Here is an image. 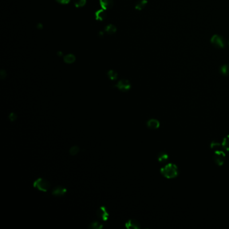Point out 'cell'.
<instances>
[{
  "label": "cell",
  "instance_id": "obj_23",
  "mask_svg": "<svg viewBox=\"0 0 229 229\" xmlns=\"http://www.w3.org/2000/svg\"><path fill=\"white\" fill-rule=\"evenodd\" d=\"M10 120H11V121H14V120L15 119H16V115L14 114V113H11L10 115Z\"/></svg>",
  "mask_w": 229,
  "mask_h": 229
},
{
  "label": "cell",
  "instance_id": "obj_6",
  "mask_svg": "<svg viewBox=\"0 0 229 229\" xmlns=\"http://www.w3.org/2000/svg\"><path fill=\"white\" fill-rule=\"evenodd\" d=\"M97 214H98L99 218L102 219L103 220H107L108 218V216H109L107 209L104 206L99 208L98 212H97Z\"/></svg>",
  "mask_w": 229,
  "mask_h": 229
},
{
  "label": "cell",
  "instance_id": "obj_8",
  "mask_svg": "<svg viewBox=\"0 0 229 229\" xmlns=\"http://www.w3.org/2000/svg\"><path fill=\"white\" fill-rule=\"evenodd\" d=\"M100 2L104 10H109L113 6V0H100Z\"/></svg>",
  "mask_w": 229,
  "mask_h": 229
},
{
  "label": "cell",
  "instance_id": "obj_16",
  "mask_svg": "<svg viewBox=\"0 0 229 229\" xmlns=\"http://www.w3.org/2000/svg\"><path fill=\"white\" fill-rule=\"evenodd\" d=\"M146 3H147L146 0H140V1H138L137 3V4H136V9H137L138 10H142L146 6Z\"/></svg>",
  "mask_w": 229,
  "mask_h": 229
},
{
  "label": "cell",
  "instance_id": "obj_5",
  "mask_svg": "<svg viewBox=\"0 0 229 229\" xmlns=\"http://www.w3.org/2000/svg\"><path fill=\"white\" fill-rule=\"evenodd\" d=\"M120 90L122 91H129L130 89V83L128 80L126 79H122L118 81V83L116 85Z\"/></svg>",
  "mask_w": 229,
  "mask_h": 229
},
{
  "label": "cell",
  "instance_id": "obj_13",
  "mask_svg": "<svg viewBox=\"0 0 229 229\" xmlns=\"http://www.w3.org/2000/svg\"><path fill=\"white\" fill-rule=\"evenodd\" d=\"M126 226L128 228H140L139 224L136 220H129V222H128L126 224Z\"/></svg>",
  "mask_w": 229,
  "mask_h": 229
},
{
  "label": "cell",
  "instance_id": "obj_2",
  "mask_svg": "<svg viewBox=\"0 0 229 229\" xmlns=\"http://www.w3.org/2000/svg\"><path fill=\"white\" fill-rule=\"evenodd\" d=\"M34 187L42 192H47L50 187V184L43 178H38L34 182Z\"/></svg>",
  "mask_w": 229,
  "mask_h": 229
},
{
  "label": "cell",
  "instance_id": "obj_21",
  "mask_svg": "<svg viewBox=\"0 0 229 229\" xmlns=\"http://www.w3.org/2000/svg\"><path fill=\"white\" fill-rule=\"evenodd\" d=\"M103 227V225L101 224L100 223L97 222V221H94L90 224V228H94V229H100Z\"/></svg>",
  "mask_w": 229,
  "mask_h": 229
},
{
  "label": "cell",
  "instance_id": "obj_25",
  "mask_svg": "<svg viewBox=\"0 0 229 229\" xmlns=\"http://www.w3.org/2000/svg\"><path fill=\"white\" fill-rule=\"evenodd\" d=\"M228 44H229V42H228Z\"/></svg>",
  "mask_w": 229,
  "mask_h": 229
},
{
  "label": "cell",
  "instance_id": "obj_9",
  "mask_svg": "<svg viewBox=\"0 0 229 229\" xmlns=\"http://www.w3.org/2000/svg\"><path fill=\"white\" fill-rule=\"evenodd\" d=\"M160 126L159 120L156 119H151L147 122V126L151 129H157Z\"/></svg>",
  "mask_w": 229,
  "mask_h": 229
},
{
  "label": "cell",
  "instance_id": "obj_20",
  "mask_svg": "<svg viewBox=\"0 0 229 229\" xmlns=\"http://www.w3.org/2000/svg\"><path fill=\"white\" fill-rule=\"evenodd\" d=\"M79 146H73V147H71V149H70L69 153L71 155H75L79 153Z\"/></svg>",
  "mask_w": 229,
  "mask_h": 229
},
{
  "label": "cell",
  "instance_id": "obj_18",
  "mask_svg": "<svg viewBox=\"0 0 229 229\" xmlns=\"http://www.w3.org/2000/svg\"><path fill=\"white\" fill-rule=\"evenodd\" d=\"M116 28L115 27V26L112 25V24H110L108 26H106V32H108V34H114V32H116Z\"/></svg>",
  "mask_w": 229,
  "mask_h": 229
},
{
  "label": "cell",
  "instance_id": "obj_3",
  "mask_svg": "<svg viewBox=\"0 0 229 229\" xmlns=\"http://www.w3.org/2000/svg\"><path fill=\"white\" fill-rule=\"evenodd\" d=\"M211 43L212 45L215 46L216 48L218 49H223L225 46V40L224 38L222 37L220 35L215 34L211 38Z\"/></svg>",
  "mask_w": 229,
  "mask_h": 229
},
{
  "label": "cell",
  "instance_id": "obj_17",
  "mask_svg": "<svg viewBox=\"0 0 229 229\" xmlns=\"http://www.w3.org/2000/svg\"><path fill=\"white\" fill-rule=\"evenodd\" d=\"M222 145L224 150L229 151V135L227 136L226 137L224 138Z\"/></svg>",
  "mask_w": 229,
  "mask_h": 229
},
{
  "label": "cell",
  "instance_id": "obj_7",
  "mask_svg": "<svg viewBox=\"0 0 229 229\" xmlns=\"http://www.w3.org/2000/svg\"><path fill=\"white\" fill-rule=\"evenodd\" d=\"M67 192V189L65 188L62 187V186H57L55 188L53 191V195H55L56 196H63L65 193Z\"/></svg>",
  "mask_w": 229,
  "mask_h": 229
},
{
  "label": "cell",
  "instance_id": "obj_11",
  "mask_svg": "<svg viewBox=\"0 0 229 229\" xmlns=\"http://www.w3.org/2000/svg\"><path fill=\"white\" fill-rule=\"evenodd\" d=\"M221 74L224 76L229 75V65H223L220 69Z\"/></svg>",
  "mask_w": 229,
  "mask_h": 229
},
{
  "label": "cell",
  "instance_id": "obj_24",
  "mask_svg": "<svg viewBox=\"0 0 229 229\" xmlns=\"http://www.w3.org/2000/svg\"><path fill=\"white\" fill-rule=\"evenodd\" d=\"M57 1L61 3H67L70 1V0H57Z\"/></svg>",
  "mask_w": 229,
  "mask_h": 229
},
{
  "label": "cell",
  "instance_id": "obj_22",
  "mask_svg": "<svg viewBox=\"0 0 229 229\" xmlns=\"http://www.w3.org/2000/svg\"><path fill=\"white\" fill-rule=\"evenodd\" d=\"M85 3H86V0H75V5L77 7H82L85 4Z\"/></svg>",
  "mask_w": 229,
  "mask_h": 229
},
{
  "label": "cell",
  "instance_id": "obj_10",
  "mask_svg": "<svg viewBox=\"0 0 229 229\" xmlns=\"http://www.w3.org/2000/svg\"><path fill=\"white\" fill-rule=\"evenodd\" d=\"M95 17L98 20H104L106 17V13L104 10H100L95 13Z\"/></svg>",
  "mask_w": 229,
  "mask_h": 229
},
{
  "label": "cell",
  "instance_id": "obj_1",
  "mask_svg": "<svg viewBox=\"0 0 229 229\" xmlns=\"http://www.w3.org/2000/svg\"><path fill=\"white\" fill-rule=\"evenodd\" d=\"M161 173L165 177L168 178V179H173L177 176L178 168L175 164L169 163L161 168Z\"/></svg>",
  "mask_w": 229,
  "mask_h": 229
},
{
  "label": "cell",
  "instance_id": "obj_19",
  "mask_svg": "<svg viewBox=\"0 0 229 229\" xmlns=\"http://www.w3.org/2000/svg\"><path fill=\"white\" fill-rule=\"evenodd\" d=\"M108 77H109V78L112 80L116 79H117V77H118L117 73H116L114 71H113V70H110V71H108Z\"/></svg>",
  "mask_w": 229,
  "mask_h": 229
},
{
  "label": "cell",
  "instance_id": "obj_15",
  "mask_svg": "<svg viewBox=\"0 0 229 229\" xmlns=\"http://www.w3.org/2000/svg\"><path fill=\"white\" fill-rule=\"evenodd\" d=\"M169 156L168 155L165 153H161L159 155L158 157V160L161 163H165L168 160Z\"/></svg>",
  "mask_w": 229,
  "mask_h": 229
},
{
  "label": "cell",
  "instance_id": "obj_12",
  "mask_svg": "<svg viewBox=\"0 0 229 229\" xmlns=\"http://www.w3.org/2000/svg\"><path fill=\"white\" fill-rule=\"evenodd\" d=\"M211 149L213 150H215L216 151H222L223 149V147L222 144H220L218 142H216V141H213L211 143Z\"/></svg>",
  "mask_w": 229,
  "mask_h": 229
},
{
  "label": "cell",
  "instance_id": "obj_14",
  "mask_svg": "<svg viewBox=\"0 0 229 229\" xmlns=\"http://www.w3.org/2000/svg\"><path fill=\"white\" fill-rule=\"evenodd\" d=\"M75 61V57L72 54L65 55L64 57V61L67 63H72Z\"/></svg>",
  "mask_w": 229,
  "mask_h": 229
},
{
  "label": "cell",
  "instance_id": "obj_4",
  "mask_svg": "<svg viewBox=\"0 0 229 229\" xmlns=\"http://www.w3.org/2000/svg\"><path fill=\"white\" fill-rule=\"evenodd\" d=\"M213 159H214V161L216 163L220 166L224 164L225 159H226V155H225L223 151H218L215 152L214 156H213Z\"/></svg>",
  "mask_w": 229,
  "mask_h": 229
}]
</instances>
